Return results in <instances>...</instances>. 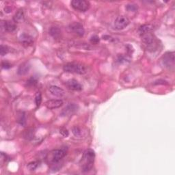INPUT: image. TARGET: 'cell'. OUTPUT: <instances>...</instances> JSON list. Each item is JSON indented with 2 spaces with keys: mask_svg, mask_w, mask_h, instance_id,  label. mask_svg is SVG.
Listing matches in <instances>:
<instances>
[{
  "mask_svg": "<svg viewBox=\"0 0 175 175\" xmlns=\"http://www.w3.org/2000/svg\"><path fill=\"white\" fill-rule=\"evenodd\" d=\"M11 66H12L11 64H10V63H8V62H3L2 63V67L3 68V69H8Z\"/></svg>",
  "mask_w": 175,
  "mask_h": 175,
  "instance_id": "484cf974",
  "label": "cell"
},
{
  "mask_svg": "<svg viewBox=\"0 0 175 175\" xmlns=\"http://www.w3.org/2000/svg\"><path fill=\"white\" fill-rule=\"evenodd\" d=\"M75 106L74 105H70L67 107L66 108H65L63 112H62V114H64V116H66L68 114H70L73 113L75 111Z\"/></svg>",
  "mask_w": 175,
  "mask_h": 175,
  "instance_id": "ac0fdd59",
  "label": "cell"
},
{
  "mask_svg": "<svg viewBox=\"0 0 175 175\" xmlns=\"http://www.w3.org/2000/svg\"><path fill=\"white\" fill-rule=\"evenodd\" d=\"M24 136L26 138V139H28V140H30L33 138V131H25V134H24Z\"/></svg>",
  "mask_w": 175,
  "mask_h": 175,
  "instance_id": "603a6c76",
  "label": "cell"
},
{
  "mask_svg": "<svg viewBox=\"0 0 175 175\" xmlns=\"http://www.w3.org/2000/svg\"><path fill=\"white\" fill-rule=\"evenodd\" d=\"M63 105V101L60 99H51L45 103L46 108L49 109H53L60 108Z\"/></svg>",
  "mask_w": 175,
  "mask_h": 175,
  "instance_id": "9c48e42d",
  "label": "cell"
},
{
  "mask_svg": "<svg viewBox=\"0 0 175 175\" xmlns=\"http://www.w3.org/2000/svg\"><path fill=\"white\" fill-rule=\"evenodd\" d=\"M25 116H24V114H20V118H19V122L20 124H21V125H24L25 124Z\"/></svg>",
  "mask_w": 175,
  "mask_h": 175,
  "instance_id": "f1b7e54d",
  "label": "cell"
},
{
  "mask_svg": "<svg viewBox=\"0 0 175 175\" xmlns=\"http://www.w3.org/2000/svg\"><path fill=\"white\" fill-rule=\"evenodd\" d=\"M49 34H50L52 37L54 38H59L61 35V30L59 28L56 27H53L49 30Z\"/></svg>",
  "mask_w": 175,
  "mask_h": 175,
  "instance_id": "2e32d148",
  "label": "cell"
},
{
  "mask_svg": "<svg viewBox=\"0 0 175 175\" xmlns=\"http://www.w3.org/2000/svg\"><path fill=\"white\" fill-rule=\"evenodd\" d=\"M130 21L128 17L124 15L118 16L114 21V28L118 30H122L129 25Z\"/></svg>",
  "mask_w": 175,
  "mask_h": 175,
  "instance_id": "8992f818",
  "label": "cell"
},
{
  "mask_svg": "<svg viewBox=\"0 0 175 175\" xmlns=\"http://www.w3.org/2000/svg\"><path fill=\"white\" fill-rule=\"evenodd\" d=\"M126 8H127V10H128V11L135 12V11H136V10H137L138 6L135 4H128V5H127Z\"/></svg>",
  "mask_w": 175,
  "mask_h": 175,
  "instance_id": "7402d4cb",
  "label": "cell"
},
{
  "mask_svg": "<svg viewBox=\"0 0 175 175\" xmlns=\"http://www.w3.org/2000/svg\"><path fill=\"white\" fill-rule=\"evenodd\" d=\"M24 19V12L22 9H20L15 13L13 17V21L15 23H21Z\"/></svg>",
  "mask_w": 175,
  "mask_h": 175,
  "instance_id": "9a60e30c",
  "label": "cell"
},
{
  "mask_svg": "<svg viewBox=\"0 0 175 175\" xmlns=\"http://www.w3.org/2000/svg\"><path fill=\"white\" fill-rule=\"evenodd\" d=\"M163 64L169 69H174V52H167L162 57Z\"/></svg>",
  "mask_w": 175,
  "mask_h": 175,
  "instance_id": "5b68a950",
  "label": "cell"
},
{
  "mask_svg": "<svg viewBox=\"0 0 175 175\" xmlns=\"http://www.w3.org/2000/svg\"><path fill=\"white\" fill-rule=\"evenodd\" d=\"M2 25L3 26L5 31L8 32H12L17 29V25L15 22L10 21H5L2 23Z\"/></svg>",
  "mask_w": 175,
  "mask_h": 175,
  "instance_id": "7c38bea8",
  "label": "cell"
},
{
  "mask_svg": "<svg viewBox=\"0 0 175 175\" xmlns=\"http://www.w3.org/2000/svg\"><path fill=\"white\" fill-rule=\"evenodd\" d=\"M49 90L52 95L57 96V97H62L65 95V91L59 86H51L49 87Z\"/></svg>",
  "mask_w": 175,
  "mask_h": 175,
  "instance_id": "8fae6325",
  "label": "cell"
},
{
  "mask_svg": "<svg viewBox=\"0 0 175 175\" xmlns=\"http://www.w3.org/2000/svg\"><path fill=\"white\" fill-rule=\"evenodd\" d=\"M28 83L30 86H34L36 84V83H37V80L34 79V77H32L31 79H30L28 81Z\"/></svg>",
  "mask_w": 175,
  "mask_h": 175,
  "instance_id": "4316f807",
  "label": "cell"
},
{
  "mask_svg": "<svg viewBox=\"0 0 175 175\" xmlns=\"http://www.w3.org/2000/svg\"><path fill=\"white\" fill-rule=\"evenodd\" d=\"M73 134L75 135V136H80L81 134H82L79 128L77 127H75L73 129Z\"/></svg>",
  "mask_w": 175,
  "mask_h": 175,
  "instance_id": "cb8c5ba5",
  "label": "cell"
},
{
  "mask_svg": "<svg viewBox=\"0 0 175 175\" xmlns=\"http://www.w3.org/2000/svg\"><path fill=\"white\" fill-rule=\"evenodd\" d=\"M66 85L69 89L75 91H81L83 89V86L82 84L77 82V80L74 79H69L66 82Z\"/></svg>",
  "mask_w": 175,
  "mask_h": 175,
  "instance_id": "30bf717a",
  "label": "cell"
},
{
  "mask_svg": "<svg viewBox=\"0 0 175 175\" xmlns=\"http://www.w3.org/2000/svg\"><path fill=\"white\" fill-rule=\"evenodd\" d=\"M70 4L75 10L79 12L87 11L90 6V2L84 0H73Z\"/></svg>",
  "mask_w": 175,
  "mask_h": 175,
  "instance_id": "277c9868",
  "label": "cell"
},
{
  "mask_svg": "<svg viewBox=\"0 0 175 175\" xmlns=\"http://www.w3.org/2000/svg\"><path fill=\"white\" fill-rule=\"evenodd\" d=\"M90 42H91V43H94V44L98 43L99 42V36H96V35L92 36V37H91V38H90Z\"/></svg>",
  "mask_w": 175,
  "mask_h": 175,
  "instance_id": "d4e9b609",
  "label": "cell"
},
{
  "mask_svg": "<svg viewBox=\"0 0 175 175\" xmlns=\"http://www.w3.org/2000/svg\"><path fill=\"white\" fill-rule=\"evenodd\" d=\"M19 40L22 45L25 47L31 46L33 44V38L32 36L26 34H23L21 35Z\"/></svg>",
  "mask_w": 175,
  "mask_h": 175,
  "instance_id": "4fadbf2b",
  "label": "cell"
},
{
  "mask_svg": "<svg viewBox=\"0 0 175 175\" xmlns=\"http://www.w3.org/2000/svg\"><path fill=\"white\" fill-rule=\"evenodd\" d=\"M42 102V96L40 92H37L36 95L35 96V103L37 107H39L41 105Z\"/></svg>",
  "mask_w": 175,
  "mask_h": 175,
  "instance_id": "ffe728a7",
  "label": "cell"
},
{
  "mask_svg": "<svg viewBox=\"0 0 175 175\" xmlns=\"http://www.w3.org/2000/svg\"><path fill=\"white\" fill-rule=\"evenodd\" d=\"M69 28L70 29V30L73 31V32L76 34L78 36H83L84 35V28H83V25L79 23L74 22L71 23V24H70L69 25Z\"/></svg>",
  "mask_w": 175,
  "mask_h": 175,
  "instance_id": "ba28073f",
  "label": "cell"
},
{
  "mask_svg": "<svg viewBox=\"0 0 175 175\" xmlns=\"http://www.w3.org/2000/svg\"><path fill=\"white\" fill-rule=\"evenodd\" d=\"M38 164H39L38 161H32V162H30L28 164L27 168H28L29 170L34 171L38 168Z\"/></svg>",
  "mask_w": 175,
  "mask_h": 175,
  "instance_id": "d6986e66",
  "label": "cell"
},
{
  "mask_svg": "<svg viewBox=\"0 0 175 175\" xmlns=\"http://www.w3.org/2000/svg\"><path fill=\"white\" fill-rule=\"evenodd\" d=\"M60 133L61 135H63L64 137H68L69 136V131H68V130L66 129H62L60 131Z\"/></svg>",
  "mask_w": 175,
  "mask_h": 175,
  "instance_id": "83f0119b",
  "label": "cell"
},
{
  "mask_svg": "<svg viewBox=\"0 0 175 175\" xmlns=\"http://www.w3.org/2000/svg\"><path fill=\"white\" fill-rule=\"evenodd\" d=\"M30 69V65L29 64L28 62H25V63H23L22 64L20 65L19 69H18L17 73L19 75H24L28 73Z\"/></svg>",
  "mask_w": 175,
  "mask_h": 175,
  "instance_id": "5bb4252c",
  "label": "cell"
},
{
  "mask_svg": "<svg viewBox=\"0 0 175 175\" xmlns=\"http://www.w3.org/2000/svg\"><path fill=\"white\" fill-rule=\"evenodd\" d=\"M95 159V153L92 149L86 150L81 160L80 165L83 172H89L94 165Z\"/></svg>",
  "mask_w": 175,
  "mask_h": 175,
  "instance_id": "6da1fadb",
  "label": "cell"
},
{
  "mask_svg": "<svg viewBox=\"0 0 175 175\" xmlns=\"http://www.w3.org/2000/svg\"><path fill=\"white\" fill-rule=\"evenodd\" d=\"M51 161L53 164L59 162L62 158L66 155V151L65 149H56L53 150L51 153Z\"/></svg>",
  "mask_w": 175,
  "mask_h": 175,
  "instance_id": "52a82bcc",
  "label": "cell"
},
{
  "mask_svg": "<svg viewBox=\"0 0 175 175\" xmlns=\"http://www.w3.org/2000/svg\"><path fill=\"white\" fill-rule=\"evenodd\" d=\"M65 72L70 73L84 75L87 73V69L84 65L78 62H69L66 64L63 67Z\"/></svg>",
  "mask_w": 175,
  "mask_h": 175,
  "instance_id": "3957f363",
  "label": "cell"
},
{
  "mask_svg": "<svg viewBox=\"0 0 175 175\" xmlns=\"http://www.w3.org/2000/svg\"><path fill=\"white\" fill-rule=\"evenodd\" d=\"M153 30V27L151 25H144L141 26L139 29V32L140 35L144 34L148 32H151Z\"/></svg>",
  "mask_w": 175,
  "mask_h": 175,
  "instance_id": "e0dca14e",
  "label": "cell"
},
{
  "mask_svg": "<svg viewBox=\"0 0 175 175\" xmlns=\"http://www.w3.org/2000/svg\"><path fill=\"white\" fill-rule=\"evenodd\" d=\"M141 36H142V40L144 45L147 50L149 51H154L157 50V49L159 47L158 41L157 40L155 36L153 34H151V32L141 35Z\"/></svg>",
  "mask_w": 175,
  "mask_h": 175,
  "instance_id": "7a4b0ae2",
  "label": "cell"
},
{
  "mask_svg": "<svg viewBox=\"0 0 175 175\" xmlns=\"http://www.w3.org/2000/svg\"><path fill=\"white\" fill-rule=\"evenodd\" d=\"M9 52V48L6 45H1V55L2 56H4L6 55Z\"/></svg>",
  "mask_w": 175,
  "mask_h": 175,
  "instance_id": "44dd1931",
  "label": "cell"
}]
</instances>
